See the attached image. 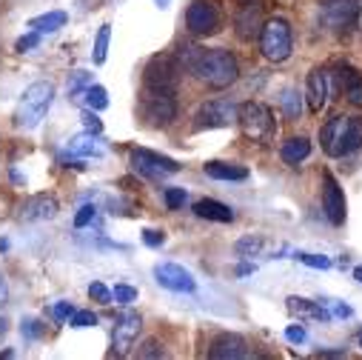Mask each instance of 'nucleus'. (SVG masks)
I'll return each instance as SVG.
<instances>
[{"label": "nucleus", "instance_id": "obj_34", "mask_svg": "<svg viewBox=\"0 0 362 360\" xmlns=\"http://www.w3.org/2000/svg\"><path fill=\"white\" fill-rule=\"evenodd\" d=\"M294 257L311 269H331V260L325 254H311V252H294Z\"/></svg>", "mask_w": 362, "mask_h": 360}, {"label": "nucleus", "instance_id": "obj_26", "mask_svg": "<svg viewBox=\"0 0 362 360\" xmlns=\"http://www.w3.org/2000/svg\"><path fill=\"white\" fill-rule=\"evenodd\" d=\"M109 43H112V26H109V23H103V26L98 29V38H95V52H92L95 66H103V63H106V57H109Z\"/></svg>", "mask_w": 362, "mask_h": 360}, {"label": "nucleus", "instance_id": "obj_18", "mask_svg": "<svg viewBox=\"0 0 362 360\" xmlns=\"http://www.w3.org/2000/svg\"><path fill=\"white\" fill-rule=\"evenodd\" d=\"M57 212H60L57 198L49 195V192H40V195H32V198L23 203L21 220H29V223H32V220H52Z\"/></svg>", "mask_w": 362, "mask_h": 360}, {"label": "nucleus", "instance_id": "obj_32", "mask_svg": "<svg viewBox=\"0 0 362 360\" xmlns=\"http://www.w3.org/2000/svg\"><path fill=\"white\" fill-rule=\"evenodd\" d=\"M69 326H74V329H88V326H98V315H95L92 309L74 312V315L69 317Z\"/></svg>", "mask_w": 362, "mask_h": 360}, {"label": "nucleus", "instance_id": "obj_14", "mask_svg": "<svg viewBox=\"0 0 362 360\" xmlns=\"http://www.w3.org/2000/svg\"><path fill=\"white\" fill-rule=\"evenodd\" d=\"M322 212L334 226L345 223V192L328 169L322 171Z\"/></svg>", "mask_w": 362, "mask_h": 360}, {"label": "nucleus", "instance_id": "obj_46", "mask_svg": "<svg viewBox=\"0 0 362 360\" xmlns=\"http://www.w3.org/2000/svg\"><path fill=\"white\" fill-rule=\"evenodd\" d=\"M254 269H257L254 263H243V266L237 269V275H240V278H245V275H251V272H254Z\"/></svg>", "mask_w": 362, "mask_h": 360}, {"label": "nucleus", "instance_id": "obj_31", "mask_svg": "<svg viewBox=\"0 0 362 360\" xmlns=\"http://www.w3.org/2000/svg\"><path fill=\"white\" fill-rule=\"evenodd\" d=\"M112 298H115V303L129 306V303H134V300H137V289H134V286H129V283H117V286L112 289Z\"/></svg>", "mask_w": 362, "mask_h": 360}, {"label": "nucleus", "instance_id": "obj_6", "mask_svg": "<svg viewBox=\"0 0 362 360\" xmlns=\"http://www.w3.org/2000/svg\"><path fill=\"white\" fill-rule=\"evenodd\" d=\"M180 63L174 55H154L148 63H146V72H143V86L146 92H177L180 86Z\"/></svg>", "mask_w": 362, "mask_h": 360}, {"label": "nucleus", "instance_id": "obj_36", "mask_svg": "<svg viewBox=\"0 0 362 360\" xmlns=\"http://www.w3.org/2000/svg\"><path fill=\"white\" fill-rule=\"evenodd\" d=\"M80 118H83V126H86V132H92V135H100V132H103V123H100V118H98L92 109H86Z\"/></svg>", "mask_w": 362, "mask_h": 360}, {"label": "nucleus", "instance_id": "obj_49", "mask_svg": "<svg viewBox=\"0 0 362 360\" xmlns=\"http://www.w3.org/2000/svg\"><path fill=\"white\" fill-rule=\"evenodd\" d=\"M9 249V240H0V252H6Z\"/></svg>", "mask_w": 362, "mask_h": 360}, {"label": "nucleus", "instance_id": "obj_20", "mask_svg": "<svg viewBox=\"0 0 362 360\" xmlns=\"http://www.w3.org/2000/svg\"><path fill=\"white\" fill-rule=\"evenodd\" d=\"M194 215L203 220H214V223H231L234 220V209L214 201V198H203L194 203Z\"/></svg>", "mask_w": 362, "mask_h": 360}, {"label": "nucleus", "instance_id": "obj_30", "mask_svg": "<svg viewBox=\"0 0 362 360\" xmlns=\"http://www.w3.org/2000/svg\"><path fill=\"white\" fill-rule=\"evenodd\" d=\"M88 86H92V72H83V69L71 72V77H69V95H71V98L83 95Z\"/></svg>", "mask_w": 362, "mask_h": 360}, {"label": "nucleus", "instance_id": "obj_28", "mask_svg": "<svg viewBox=\"0 0 362 360\" xmlns=\"http://www.w3.org/2000/svg\"><path fill=\"white\" fill-rule=\"evenodd\" d=\"M83 98H86V106L92 109V112H103L109 106V92H106L103 86H98V83L88 86L86 92H83Z\"/></svg>", "mask_w": 362, "mask_h": 360}, {"label": "nucleus", "instance_id": "obj_48", "mask_svg": "<svg viewBox=\"0 0 362 360\" xmlns=\"http://www.w3.org/2000/svg\"><path fill=\"white\" fill-rule=\"evenodd\" d=\"M354 278L362 283V266H356V269H354Z\"/></svg>", "mask_w": 362, "mask_h": 360}, {"label": "nucleus", "instance_id": "obj_42", "mask_svg": "<svg viewBox=\"0 0 362 360\" xmlns=\"http://www.w3.org/2000/svg\"><path fill=\"white\" fill-rule=\"evenodd\" d=\"M305 337H308V334H305V329H303V326H288V329H286V340H288V343H294V346L305 343Z\"/></svg>", "mask_w": 362, "mask_h": 360}, {"label": "nucleus", "instance_id": "obj_39", "mask_svg": "<svg viewBox=\"0 0 362 360\" xmlns=\"http://www.w3.org/2000/svg\"><path fill=\"white\" fill-rule=\"evenodd\" d=\"M95 215H98V209H95V206H80V212L74 215V226H77V229H86L88 223L95 220Z\"/></svg>", "mask_w": 362, "mask_h": 360}, {"label": "nucleus", "instance_id": "obj_27", "mask_svg": "<svg viewBox=\"0 0 362 360\" xmlns=\"http://www.w3.org/2000/svg\"><path fill=\"white\" fill-rule=\"evenodd\" d=\"M280 106H283V115L288 120H300V112H303V95L297 89H286L283 98H280Z\"/></svg>", "mask_w": 362, "mask_h": 360}, {"label": "nucleus", "instance_id": "obj_9", "mask_svg": "<svg viewBox=\"0 0 362 360\" xmlns=\"http://www.w3.org/2000/svg\"><path fill=\"white\" fill-rule=\"evenodd\" d=\"M129 160H132V169H134L137 174L148 177V180H160V177H165V174H177L180 169H183L174 157L160 154V152H151V149H134V152L129 154Z\"/></svg>", "mask_w": 362, "mask_h": 360}, {"label": "nucleus", "instance_id": "obj_5", "mask_svg": "<svg viewBox=\"0 0 362 360\" xmlns=\"http://www.w3.org/2000/svg\"><path fill=\"white\" fill-rule=\"evenodd\" d=\"M259 52L265 60L271 63H283L291 57V49H294V35H291V23L286 18H271L262 23V32H259Z\"/></svg>", "mask_w": 362, "mask_h": 360}, {"label": "nucleus", "instance_id": "obj_19", "mask_svg": "<svg viewBox=\"0 0 362 360\" xmlns=\"http://www.w3.org/2000/svg\"><path fill=\"white\" fill-rule=\"evenodd\" d=\"M337 80H339V89H342V95L351 106H362V72L342 63L339 72H337Z\"/></svg>", "mask_w": 362, "mask_h": 360}, {"label": "nucleus", "instance_id": "obj_23", "mask_svg": "<svg viewBox=\"0 0 362 360\" xmlns=\"http://www.w3.org/2000/svg\"><path fill=\"white\" fill-rule=\"evenodd\" d=\"M203 169H206V174L214 177V180H245V177H248V169H245V166L226 163V160H209Z\"/></svg>", "mask_w": 362, "mask_h": 360}, {"label": "nucleus", "instance_id": "obj_35", "mask_svg": "<svg viewBox=\"0 0 362 360\" xmlns=\"http://www.w3.org/2000/svg\"><path fill=\"white\" fill-rule=\"evenodd\" d=\"M163 198H165V206H168L171 212H177V209H183V203H186V189L168 186V189L163 192Z\"/></svg>", "mask_w": 362, "mask_h": 360}, {"label": "nucleus", "instance_id": "obj_43", "mask_svg": "<svg viewBox=\"0 0 362 360\" xmlns=\"http://www.w3.org/2000/svg\"><path fill=\"white\" fill-rule=\"evenodd\" d=\"M137 354H140V357H163L165 351L160 349V343H157V340H148V343H146V349H140Z\"/></svg>", "mask_w": 362, "mask_h": 360}, {"label": "nucleus", "instance_id": "obj_21", "mask_svg": "<svg viewBox=\"0 0 362 360\" xmlns=\"http://www.w3.org/2000/svg\"><path fill=\"white\" fill-rule=\"evenodd\" d=\"M69 154L71 157H103V146H100L98 135L83 132V135H74L69 140Z\"/></svg>", "mask_w": 362, "mask_h": 360}, {"label": "nucleus", "instance_id": "obj_2", "mask_svg": "<svg viewBox=\"0 0 362 360\" xmlns=\"http://www.w3.org/2000/svg\"><path fill=\"white\" fill-rule=\"evenodd\" d=\"M320 143L328 157H348L362 149V118L334 115L320 129Z\"/></svg>", "mask_w": 362, "mask_h": 360}, {"label": "nucleus", "instance_id": "obj_15", "mask_svg": "<svg viewBox=\"0 0 362 360\" xmlns=\"http://www.w3.org/2000/svg\"><path fill=\"white\" fill-rule=\"evenodd\" d=\"M262 23H265V18H262V6H259V4H245V6L237 12V18H234L237 38L245 40V43L257 40L259 32H262Z\"/></svg>", "mask_w": 362, "mask_h": 360}, {"label": "nucleus", "instance_id": "obj_16", "mask_svg": "<svg viewBox=\"0 0 362 360\" xmlns=\"http://www.w3.org/2000/svg\"><path fill=\"white\" fill-rule=\"evenodd\" d=\"M209 357H214V360H240V357H248V343H245L243 334H234V332L217 334L211 340Z\"/></svg>", "mask_w": 362, "mask_h": 360}, {"label": "nucleus", "instance_id": "obj_24", "mask_svg": "<svg viewBox=\"0 0 362 360\" xmlns=\"http://www.w3.org/2000/svg\"><path fill=\"white\" fill-rule=\"evenodd\" d=\"M66 23H69V15L60 12V9H54V12H46V15L32 18V21H29V29H32V32H40V35H54V32L63 29Z\"/></svg>", "mask_w": 362, "mask_h": 360}, {"label": "nucleus", "instance_id": "obj_45", "mask_svg": "<svg viewBox=\"0 0 362 360\" xmlns=\"http://www.w3.org/2000/svg\"><path fill=\"white\" fill-rule=\"evenodd\" d=\"M6 300H9V286H6L4 275H0V303H6Z\"/></svg>", "mask_w": 362, "mask_h": 360}, {"label": "nucleus", "instance_id": "obj_40", "mask_svg": "<svg viewBox=\"0 0 362 360\" xmlns=\"http://www.w3.org/2000/svg\"><path fill=\"white\" fill-rule=\"evenodd\" d=\"M143 243L151 246V249H160V246L165 243V232H160V229H146V232H143Z\"/></svg>", "mask_w": 362, "mask_h": 360}, {"label": "nucleus", "instance_id": "obj_47", "mask_svg": "<svg viewBox=\"0 0 362 360\" xmlns=\"http://www.w3.org/2000/svg\"><path fill=\"white\" fill-rule=\"evenodd\" d=\"M320 357H345V351L342 349H337V351H320Z\"/></svg>", "mask_w": 362, "mask_h": 360}, {"label": "nucleus", "instance_id": "obj_8", "mask_svg": "<svg viewBox=\"0 0 362 360\" xmlns=\"http://www.w3.org/2000/svg\"><path fill=\"white\" fill-rule=\"evenodd\" d=\"M322 23L334 35H348L359 21V4L356 0H322Z\"/></svg>", "mask_w": 362, "mask_h": 360}, {"label": "nucleus", "instance_id": "obj_44", "mask_svg": "<svg viewBox=\"0 0 362 360\" xmlns=\"http://www.w3.org/2000/svg\"><path fill=\"white\" fill-rule=\"evenodd\" d=\"M334 315H339V317H351V315H354V309H351V306H345V303H334Z\"/></svg>", "mask_w": 362, "mask_h": 360}, {"label": "nucleus", "instance_id": "obj_33", "mask_svg": "<svg viewBox=\"0 0 362 360\" xmlns=\"http://www.w3.org/2000/svg\"><path fill=\"white\" fill-rule=\"evenodd\" d=\"M88 298H92V300H98V303H103V306L115 303V298H112V289H109V286H103L100 281L88 283Z\"/></svg>", "mask_w": 362, "mask_h": 360}, {"label": "nucleus", "instance_id": "obj_11", "mask_svg": "<svg viewBox=\"0 0 362 360\" xmlns=\"http://www.w3.org/2000/svg\"><path fill=\"white\" fill-rule=\"evenodd\" d=\"M237 103L234 101H226V98H217V101H206L197 115H194V129L203 132V129H223V126H231L237 120Z\"/></svg>", "mask_w": 362, "mask_h": 360}, {"label": "nucleus", "instance_id": "obj_37", "mask_svg": "<svg viewBox=\"0 0 362 360\" xmlns=\"http://www.w3.org/2000/svg\"><path fill=\"white\" fill-rule=\"evenodd\" d=\"M40 43V32H29V35H23V38H18V43H15V52H32L35 46Z\"/></svg>", "mask_w": 362, "mask_h": 360}, {"label": "nucleus", "instance_id": "obj_13", "mask_svg": "<svg viewBox=\"0 0 362 360\" xmlns=\"http://www.w3.org/2000/svg\"><path fill=\"white\" fill-rule=\"evenodd\" d=\"M143 329V320L137 312H123L117 320H115V329H112V354L123 357L132 351V346L137 343V334Z\"/></svg>", "mask_w": 362, "mask_h": 360}, {"label": "nucleus", "instance_id": "obj_25", "mask_svg": "<svg viewBox=\"0 0 362 360\" xmlns=\"http://www.w3.org/2000/svg\"><path fill=\"white\" fill-rule=\"evenodd\" d=\"M288 312L297 315V317H311V320H331V312L322 309L320 303L314 300H305V298H288Z\"/></svg>", "mask_w": 362, "mask_h": 360}, {"label": "nucleus", "instance_id": "obj_22", "mask_svg": "<svg viewBox=\"0 0 362 360\" xmlns=\"http://www.w3.org/2000/svg\"><path fill=\"white\" fill-rule=\"evenodd\" d=\"M311 154V140L308 137H288L286 143H283V149H280V157H283V163H288V166H297V163H303L305 157Z\"/></svg>", "mask_w": 362, "mask_h": 360}, {"label": "nucleus", "instance_id": "obj_51", "mask_svg": "<svg viewBox=\"0 0 362 360\" xmlns=\"http://www.w3.org/2000/svg\"><path fill=\"white\" fill-rule=\"evenodd\" d=\"M157 6H168V0H157Z\"/></svg>", "mask_w": 362, "mask_h": 360}, {"label": "nucleus", "instance_id": "obj_3", "mask_svg": "<svg viewBox=\"0 0 362 360\" xmlns=\"http://www.w3.org/2000/svg\"><path fill=\"white\" fill-rule=\"evenodd\" d=\"M54 101V83L52 80H35L23 89V95L15 109V126L18 129H35L46 118L49 106Z\"/></svg>", "mask_w": 362, "mask_h": 360}, {"label": "nucleus", "instance_id": "obj_38", "mask_svg": "<svg viewBox=\"0 0 362 360\" xmlns=\"http://www.w3.org/2000/svg\"><path fill=\"white\" fill-rule=\"evenodd\" d=\"M52 315H54V320H57V323H69V317L74 315V306H71L69 300H60V303H54V306H52Z\"/></svg>", "mask_w": 362, "mask_h": 360}, {"label": "nucleus", "instance_id": "obj_50", "mask_svg": "<svg viewBox=\"0 0 362 360\" xmlns=\"http://www.w3.org/2000/svg\"><path fill=\"white\" fill-rule=\"evenodd\" d=\"M4 332H6V323H4V320H0V334H4Z\"/></svg>", "mask_w": 362, "mask_h": 360}, {"label": "nucleus", "instance_id": "obj_7", "mask_svg": "<svg viewBox=\"0 0 362 360\" xmlns=\"http://www.w3.org/2000/svg\"><path fill=\"white\" fill-rule=\"evenodd\" d=\"M186 29L197 38L217 35L223 29V9L214 0H192L186 9Z\"/></svg>", "mask_w": 362, "mask_h": 360}, {"label": "nucleus", "instance_id": "obj_12", "mask_svg": "<svg viewBox=\"0 0 362 360\" xmlns=\"http://www.w3.org/2000/svg\"><path fill=\"white\" fill-rule=\"evenodd\" d=\"M154 281L163 289H168V292H186V295L197 292L194 275L189 272V269L180 266V263H157L154 266Z\"/></svg>", "mask_w": 362, "mask_h": 360}, {"label": "nucleus", "instance_id": "obj_4", "mask_svg": "<svg viewBox=\"0 0 362 360\" xmlns=\"http://www.w3.org/2000/svg\"><path fill=\"white\" fill-rule=\"evenodd\" d=\"M237 123L243 129V135L254 143H271L277 135V118L271 112V106L259 103V101H245L237 109Z\"/></svg>", "mask_w": 362, "mask_h": 360}, {"label": "nucleus", "instance_id": "obj_1", "mask_svg": "<svg viewBox=\"0 0 362 360\" xmlns=\"http://www.w3.org/2000/svg\"><path fill=\"white\" fill-rule=\"evenodd\" d=\"M180 69L192 72L209 89H228L240 77V63L228 49H200V46H180L177 52Z\"/></svg>", "mask_w": 362, "mask_h": 360}, {"label": "nucleus", "instance_id": "obj_17", "mask_svg": "<svg viewBox=\"0 0 362 360\" xmlns=\"http://www.w3.org/2000/svg\"><path fill=\"white\" fill-rule=\"evenodd\" d=\"M328 72L325 69H311L308 72V80H305V101H308V109L314 112V115H320L322 109H325V103H328Z\"/></svg>", "mask_w": 362, "mask_h": 360}, {"label": "nucleus", "instance_id": "obj_29", "mask_svg": "<svg viewBox=\"0 0 362 360\" xmlns=\"http://www.w3.org/2000/svg\"><path fill=\"white\" fill-rule=\"evenodd\" d=\"M262 246H265V240H262V237L248 235V237H240V240H237L234 252H237L240 257H257V254L262 252Z\"/></svg>", "mask_w": 362, "mask_h": 360}, {"label": "nucleus", "instance_id": "obj_52", "mask_svg": "<svg viewBox=\"0 0 362 360\" xmlns=\"http://www.w3.org/2000/svg\"><path fill=\"white\" fill-rule=\"evenodd\" d=\"M359 346H362V337H359Z\"/></svg>", "mask_w": 362, "mask_h": 360}, {"label": "nucleus", "instance_id": "obj_10", "mask_svg": "<svg viewBox=\"0 0 362 360\" xmlns=\"http://www.w3.org/2000/svg\"><path fill=\"white\" fill-rule=\"evenodd\" d=\"M140 112L146 118L148 126H168L177 118V101L171 92H143L140 101Z\"/></svg>", "mask_w": 362, "mask_h": 360}, {"label": "nucleus", "instance_id": "obj_41", "mask_svg": "<svg viewBox=\"0 0 362 360\" xmlns=\"http://www.w3.org/2000/svg\"><path fill=\"white\" fill-rule=\"evenodd\" d=\"M21 332H23V337H29V340H37L40 334H43V323H37V320H23L21 323Z\"/></svg>", "mask_w": 362, "mask_h": 360}]
</instances>
